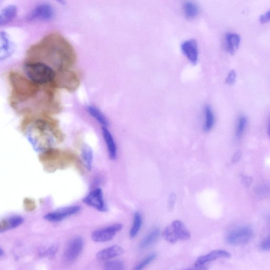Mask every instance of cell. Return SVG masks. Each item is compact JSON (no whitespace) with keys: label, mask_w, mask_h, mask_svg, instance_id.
Instances as JSON below:
<instances>
[{"label":"cell","mask_w":270,"mask_h":270,"mask_svg":"<svg viewBox=\"0 0 270 270\" xmlns=\"http://www.w3.org/2000/svg\"><path fill=\"white\" fill-rule=\"evenodd\" d=\"M237 74L234 70H231L226 77L225 83L226 84L232 86L236 82Z\"/></svg>","instance_id":"f546056e"},{"label":"cell","mask_w":270,"mask_h":270,"mask_svg":"<svg viewBox=\"0 0 270 270\" xmlns=\"http://www.w3.org/2000/svg\"><path fill=\"white\" fill-rule=\"evenodd\" d=\"M14 50V45L9 35L0 31V62L11 57Z\"/></svg>","instance_id":"30bf717a"},{"label":"cell","mask_w":270,"mask_h":270,"mask_svg":"<svg viewBox=\"0 0 270 270\" xmlns=\"http://www.w3.org/2000/svg\"><path fill=\"white\" fill-rule=\"evenodd\" d=\"M83 202L92 208L101 212L107 211V207L104 201L103 191L100 188L95 189L85 196Z\"/></svg>","instance_id":"52a82bcc"},{"label":"cell","mask_w":270,"mask_h":270,"mask_svg":"<svg viewBox=\"0 0 270 270\" xmlns=\"http://www.w3.org/2000/svg\"><path fill=\"white\" fill-rule=\"evenodd\" d=\"M123 249L119 246L115 245L104 249L99 251L97 258L101 261H108L114 260L123 254Z\"/></svg>","instance_id":"7c38bea8"},{"label":"cell","mask_w":270,"mask_h":270,"mask_svg":"<svg viewBox=\"0 0 270 270\" xmlns=\"http://www.w3.org/2000/svg\"><path fill=\"white\" fill-rule=\"evenodd\" d=\"M268 187L266 186H260L257 188V192L260 195L266 194L267 192Z\"/></svg>","instance_id":"836d02e7"},{"label":"cell","mask_w":270,"mask_h":270,"mask_svg":"<svg viewBox=\"0 0 270 270\" xmlns=\"http://www.w3.org/2000/svg\"><path fill=\"white\" fill-rule=\"evenodd\" d=\"M23 206L26 211H32L36 209V203L32 198H25L23 201Z\"/></svg>","instance_id":"f1b7e54d"},{"label":"cell","mask_w":270,"mask_h":270,"mask_svg":"<svg viewBox=\"0 0 270 270\" xmlns=\"http://www.w3.org/2000/svg\"><path fill=\"white\" fill-rule=\"evenodd\" d=\"M58 250V247L56 245H53L45 249L40 252V255L45 257H53L56 255Z\"/></svg>","instance_id":"83f0119b"},{"label":"cell","mask_w":270,"mask_h":270,"mask_svg":"<svg viewBox=\"0 0 270 270\" xmlns=\"http://www.w3.org/2000/svg\"><path fill=\"white\" fill-rule=\"evenodd\" d=\"M248 123V120L246 116L241 115L238 119L236 130V137L240 139L245 133Z\"/></svg>","instance_id":"cb8c5ba5"},{"label":"cell","mask_w":270,"mask_h":270,"mask_svg":"<svg viewBox=\"0 0 270 270\" xmlns=\"http://www.w3.org/2000/svg\"><path fill=\"white\" fill-rule=\"evenodd\" d=\"M191 270V269H188V270Z\"/></svg>","instance_id":"f35d334b"},{"label":"cell","mask_w":270,"mask_h":270,"mask_svg":"<svg viewBox=\"0 0 270 270\" xmlns=\"http://www.w3.org/2000/svg\"><path fill=\"white\" fill-rule=\"evenodd\" d=\"M90 115L96 120L102 127H107L109 125V121L103 113L97 107L90 106L87 108Z\"/></svg>","instance_id":"7402d4cb"},{"label":"cell","mask_w":270,"mask_h":270,"mask_svg":"<svg viewBox=\"0 0 270 270\" xmlns=\"http://www.w3.org/2000/svg\"><path fill=\"white\" fill-rule=\"evenodd\" d=\"M178 240L186 241L190 238V233L183 223L179 220L174 221L171 224Z\"/></svg>","instance_id":"ac0fdd59"},{"label":"cell","mask_w":270,"mask_h":270,"mask_svg":"<svg viewBox=\"0 0 270 270\" xmlns=\"http://www.w3.org/2000/svg\"><path fill=\"white\" fill-rule=\"evenodd\" d=\"M122 229L123 225L121 224L110 225L93 231L91 234V238L95 242H107L114 238Z\"/></svg>","instance_id":"5b68a950"},{"label":"cell","mask_w":270,"mask_h":270,"mask_svg":"<svg viewBox=\"0 0 270 270\" xmlns=\"http://www.w3.org/2000/svg\"><path fill=\"white\" fill-rule=\"evenodd\" d=\"M23 71L28 79L37 86L50 84L56 77L53 69L45 63L36 61L26 62Z\"/></svg>","instance_id":"7a4b0ae2"},{"label":"cell","mask_w":270,"mask_h":270,"mask_svg":"<svg viewBox=\"0 0 270 270\" xmlns=\"http://www.w3.org/2000/svg\"><path fill=\"white\" fill-rule=\"evenodd\" d=\"M3 255H4V252L3 250L1 248H0V257H2Z\"/></svg>","instance_id":"74e56055"},{"label":"cell","mask_w":270,"mask_h":270,"mask_svg":"<svg viewBox=\"0 0 270 270\" xmlns=\"http://www.w3.org/2000/svg\"><path fill=\"white\" fill-rule=\"evenodd\" d=\"M242 180L244 184H245L247 187H249L252 184V179L248 177H243Z\"/></svg>","instance_id":"e575fe53"},{"label":"cell","mask_w":270,"mask_h":270,"mask_svg":"<svg viewBox=\"0 0 270 270\" xmlns=\"http://www.w3.org/2000/svg\"><path fill=\"white\" fill-rule=\"evenodd\" d=\"M17 13V7L14 5H7L0 11V28L10 23Z\"/></svg>","instance_id":"2e32d148"},{"label":"cell","mask_w":270,"mask_h":270,"mask_svg":"<svg viewBox=\"0 0 270 270\" xmlns=\"http://www.w3.org/2000/svg\"><path fill=\"white\" fill-rule=\"evenodd\" d=\"M261 250L264 251H268L270 249V237H268L262 242H261L260 246Z\"/></svg>","instance_id":"4dcf8cb0"},{"label":"cell","mask_w":270,"mask_h":270,"mask_svg":"<svg viewBox=\"0 0 270 270\" xmlns=\"http://www.w3.org/2000/svg\"><path fill=\"white\" fill-rule=\"evenodd\" d=\"M176 202V195L174 194H172L170 196V197L169 198V208L170 210H173L174 204H175Z\"/></svg>","instance_id":"d6a6232c"},{"label":"cell","mask_w":270,"mask_h":270,"mask_svg":"<svg viewBox=\"0 0 270 270\" xmlns=\"http://www.w3.org/2000/svg\"><path fill=\"white\" fill-rule=\"evenodd\" d=\"M180 49L182 53L191 64L195 65L197 64L199 60V50L196 40L190 39L182 42Z\"/></svg>","instance_id":"9c48e42d"},{"label":"cell","mask_w":270,"mask_h":270,"mask_svg":"<svg viewBox=\"0 0 270 270\" xmlns=\"http://www.w3.org/2000/svg\"><path fill=\"white\" fill-rule=\"evenodd\" d=\"M143 225V218L140 213L136 212L134 215L133 222L129 231L130 238H136L140 232Z\"/></svg>","instance_id":"603a6c76"},{"label":"cell","mask_w":270,"mask_h":270,"mask_svg":"<svg viewBox=\"0 0 270 270\" xmlns=\"http://www.w3.org/2000/svg\"><path fill=\"white\" fill-rule=\"evenodd\" d=\"M102 136L106 144L109 158L112 160L117 158V149L114 138L107 127H102Z\"/></svg>","instance_id":"9a60e30c"},{"label":"cell","mask_w":270,"mask_h":270,"mask_svg":"<svg viewBox=\"0 0 270 270\" xmlns=\"http://www.w3.org/2000/svg\"><path fill=\"white\" fill-rule=\"evenodd\" d=\"M21 128L34 150L40 154L54 148L59 140L57 128L47 118L30 117L23 122Z\"/></svg>","instance_id":"6da1fadb"},{"label":"cell","mask_w":270,"mask_h":270,"mask_svg":"<svg viewBox=\"0 0 270 270\" xmlns=\"http://www.w3.org/2000/svg\"><path fill=\"white\" fill-rule=\"evenodd\" d=\"M157 255L155 254L147 256L135 267L133 270H143L146 267L153 263Z\"/></svg>","instance_id":"4316f807"},{"label":"cell","mask_w":270,"mask_h":270,"mask_svg":"<svg viewBox=\"0 0 270 270\" xmlns=\"http://www.w3.org/2000/svg\"><path fill=\"white\" fill-rule=\"evenodd\" d=\"M103 270H124V264L120 260H112L106 261Z\"/></svg>","instance_id":"d4e9b609"},{"label":"cell","mask_w":270,"mask_h":270,"mask_svg":"<svg viewBox=\"0 0 270 270\" xmlns=\"http://www.w3.org/2000/svg\"><path fill=\"white\" fill-rule=\"evenodd\" d=\"M241 43V37L237 33L228 32L224 37L225 49L228 53L233 55L238 50Z\"/></svg>","instance_id":"4fadbf2b"},{"label":"cell","mask_w":270,"mask_h":270,"mask_svg":"<svg viewBox=\"0 0 270 270\" xmlns=\"http://www.w3.org/2000/svg\"><path fill=\"white\" fill-rule=\"evenodd\" d=\"M241 152L238 151L234 155L233 158H232V162L233 163H237L239 161L241 158Z\"/></svg>","instance_id":"d590c367"},{"label":"cell","mask_w":270,"mask_h":270,"mask_svg":"<svg viewBox=\"0 0 270 270\" xmlns=\"http://www.w3.org/2000/svg\"><path fill=\"white\" fill-rule=\"evenodd\" d=\"M160 236V230L154 228L148 233L139 243V247L142 250H146L151 247L158 241Z\"/></svg>","instance_id":"e0dca14e"},{"label":"cell","mask_w":270,"mask_h":270,"mask_svg":"<svg viewBox=\"0 0 270 270\" xmlns=\"http://www.w3.org/2000/svg\"><path fill=\"white\" fill-rule=\"evenodd\" d=\"M254 237V232L249 226H243L233 229L226 236V241L232 246L247 245Z\"/></svg>","instance_id":"3957f363"},{"label":"cell","mask_w":270,"mask_h":270,"mask_svg":"<svg viewBox=\"0 0 270 270\" xmlns=\"http://www.w3.org/2000/svg\"><path fill=\"white\" fill-rule=\"evenodd\" d=\"M81 158L83 163L89 171H91L92 167L93 153L91 148L89 145H84L82 147Z\"/></svg>","instance_id":"44dd1931"},{"label":"cell","mask_w":270,"mask_h":270,"mask_svg":"<svg viewBox=\"0 0 270 270\" xmlns=\"http://www.w3.org/2000/svg\"><path fill=\"white\" fill-rule=\"evenodd\" d=\"M182 12L188 20L196 18L200 12L199 6L194 2L186 1L182 5Z\"/></svg>","instance_id":"d6986e66"},{"label":"cell","mask_w":270,"mask_h":270,"mask_svg":"<svg viewBox=\"0 0 270 270\" xmlns=\"http://www.w3.org/2000/svg\"><path fill=\"white\" fill-rule=\"evenodd\" d=\"M81 209V207L78 205L64 207L48 213L44 216V219L46 221L52 223L62 222L67 219L68 217L80 213Z\"/></svg>","instance_id":"8992f818"},{"label":"cell","mask_w":270,"mask_h":270,"mask_svg":"<svg viewBox=\"0 0 270 270\" xmlns=\"http://www.w3.org/2000/svg\"><path fill=\"white\" fill-rule=\"evenodd\" d=\"M270 19V11H267L264 14L261 15L260 17V22L261 23L265 24L269 22Z\"/></svg>","instance_id":"1f68e13d"},{"label":"cell","mask_w":270,"mask_h":270,"mask_svg":"<svg viewBox=\"0 0 270 270\" xmlns=\"http://www.w3.org/2000/svg\"><path fill=\"white\" fill-rule=\"evenodd\" d=\"M197 268H198L196 269H191V270H207L206 268L205 267H203V266Z\"/></svg>","instance_id":"8d00e7d4"},{"label":"cell","mask_w":270,"mask_h":270,"mask_svg":"<svg viewBox=\"0 0 270 270\" xmlns=\"http://www.w3.org/2000/svg\"><path fill=\"white\" fill-rule=\"evenodd\" d=\"M84 242L82 238L77 237L73 238L68 243L66 249L64 257L68 263L74 262L82 253Z\"/></svg>","instance_id":"ba28073f"},{"label":"cell","mask_w":270,"mask_h":270,"mask_svg":"<svg viewBox=\"0 0 270 270\" xmlns=\"http://www.w3.org/2000/svg\"><path fill=\"white\" fill-rule=\"evenodd\" d=\"M55 11L53 6L48 3H41L34 7L28 16L30 21L49 22L53 20Z\"/></svg>","instance_id":"277c9868"},{"label":"cell","mask_w":270,"mask_h":270,"mask_svg":"<svg viewBox=\"0 0 270 270\" xmlns=\"http://www.w3.org/2000/svg\"><path fill=\"white\" fill-rule=\"evenodd\" d=\"M162 235L164 239L171 243H176L179 240L171 225L165 228Z\"/></svg>","instance_id":"484cf974"},{"label":"cell","mask_w":270,"mask_h":270,"mask_svg":"<svg viewBox=\"0 0 270 270\" xmlns=\"http://www.w3.org/2000/svg\"><path fill=\"white\" fill-rule=\"evenodd\" d=\"M204 124L203 129L205 132H210L215 123V117L212 107L206 104L204 108Z\"/></svg>","instance_id":"ffe728a7"},{"label":"cell","mask_w":270,"mask_h":270,"mask_svg":"<svg viewBox=\"0 0 270 270\" xmlns=\"http://www.w3.org/2000/svg\"><path fill=\"white\" fill-rule=\"evenodd\" d=\"M231 254L229 252L223 250H216L205 256L199 257L195 263L196 268L202 267L205 264L212 262L217 259L229 258Z\"/></svg>","instance_id":"8fae6325"},{"label":"cell","mask_w":270,"mask_h":270,"mask_svg":"<svg viewBox=\"0 0 270 270\" xmlns=\"http://www.w3.org/2000/svg\"><path fill=\"white\" fill-rule=\"evenodd\" d=\"M23 217L13 215L0 221V233L19 227L24 223Z\"/></svg>","instance_id":"5bb4252c"}]
</instances>
